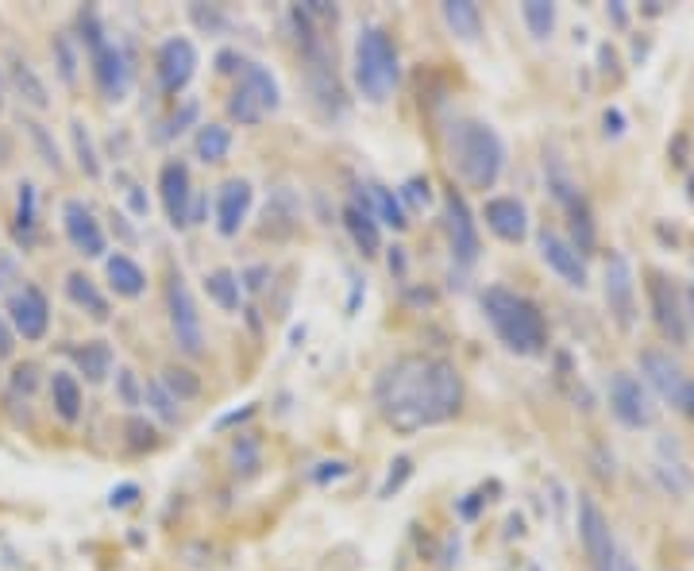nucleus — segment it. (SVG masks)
Listing matches in <instances>:
<instances>
[{
	"mask_svg": "<svg viewBox=\"0 0 694 571\" xmlns=\"http://www.w3.org/2000/svg\"><path fill=\"white\" fill-rule=\"evenodd\" d=\"M375 402L398 433L444 425L463 410V375L444 355H401L375 382Z\"/></svg>",
	"mask_w": 694,
	"mask_h": 571,
	"instance_id": "obj_1",
	"label": "nucleus"
},
{
	"mask_svg": "<svg viewBox=\"0 0 694 571\" xmlns=\"http://www.w3.org/2000/svg\"><path fill=\"white\" fill-rule=\"evenodd\" d=\"M451 167L471 190H494L505 167V143L490 124L482 120H456L448 132Z\"/></svg>",
	"mask_w": 694,
	"mask_h": 571,
	"instance_id": "obj_2",
	"label": "nucleus"
},
{
	"mask_svg": "<svg viewBox=\"0 0 694 571\" xmlns=\"http://www.w3.org/2000/svg\"><path fill=\"white\" fill-rule=\"evenodd\" d=\"M482 313L494 324L497 340L517 355H540L548 347V324H544L540 309L529 298L513 294L505 286H490L482 294Z\"/></svg>",
	"mask_w": 694,
	"mask_h": 571,
	"instance_id": "obj_3",
	"label": "nucleus"
},
{
	"mask_svg": "<svg viewBox=\"0 0 694 571\" xmlns=\"http://www.w3.org/2000/svg\"><path fill=\"white\" fill-rule=\"evenodd\" d=\"M289 28H294V39H297V51H301V62H305V86L312 93V101L320 104V112L328 116H340L343 112V89L335 81V66H332V54L324 39L312 28V16L305 8H289Z\"/></svg>",
	"mask_w": 694,
	"mask_h": 571,
	"instance_id": "obj_4",
	"label": "nucleus"
},
{
	"mask_svg": "<svg viewBox=\"0 0 694 571\" xmlns=\"http://www.w3.org/2000/svg\"><path fill=\"white\" fill-rule=\"evenodd\" d=\"M401 81L398 46L382 28H363L355 39V86L367 101H390Z\"/></svg>",
	"mask_w": 694,
	"mask_h": 571,
	"instance_id": "obj_5",
	"label": "nucleus"
},
{
	"mask_svg": "<svg viewBox=\"0 0 694 571\" xmlns=\"http://www.w3.org/2000/svg\"><path fill=\"white\" fill-rule=\"evenodd\" d=\"M166 317H170L174 344H178L185 355H201L205 352V324H201V313H197L190 286H185V278L178 271L166 278Z\"/></svg>",
	"mask_w": 694,
	"mask_h": 571,
	"instance_id": "obj_6",
	"label": "nucleus"
},
{
	"mask_svg": "<svg viewBox=\"0 0 694 571\" xmlns=\"http://www.w3.org/2000/svg\"><path fill=\"white\" fill-rule=\"evenodd\" d=\"M578 537H583L590 567H594V571H613L617 544H613L609 518L601 514V506L594 502V498H586V494H578Z\"/></svg>",
	"mask_w": 694,
	"mask_h": 571,
	"instance_id": "obj_7",
	"label": "nucleus"
},
{
	"mask_svg": "<svg viewBox=\"0 0 694 571\" xmlns=\"http://www.w3.org/2000/svg\"><path fill=\"white\" fill-rule=\"evenodd\" d=\"M609 410L625 428H648L656 421L652 394H648L644 382L629 375V371H617V375L609 379Z\"/></svg>",
	"mask_w": 694,
	"mask_h": 571,
	"instance_id": "obj_8",
	"label": "nucleus"
},
{
	"mask_svg": "<svg viewBox=\"0 0 694 571\" xmlns=\"http://www.w3.org/2000/svg\"><path fill=\"white\" fill-rule=\"evenodd\" d=\"M8 317L16 336H23L28 344L43 340L46 329H51V306H46V294L39 286H20L16 294L8 298Z\"/></svg>",
	"mask_w": 694,
	"mask_h": 571,
	"instance_id": "obj_9",
	"label": "nucleus"
},
{
	"mask_svg": "<svg viewBox=\"0 0 694 571\" xmlns=\"http://www.w3.org/2000/svg\"><path fill=\"white\" fill-rule=\"evenodd\" d=\"M93 58V81H97L104 101H124L127 89H132V62H127L120 43H101Z\"/></svg>",
	"mask_w": 694,
	"mask_h": 571,
	"instance_id": "obj_10",
	"label": "nucleus"
},
{
	"mask_svg": "<svg viewBox=\"0 0 694 571\" xmlns=\"http://www.w3.org/2000/svg\"><path fill=\"white\" fill-rule=\"evenodd\" d=\"M444 228H448V243H451V255L463 263V266H471L474 259H479V228H474V216H471V208L467 201L456 193V190H448L444 193Z\"/></svg>",
	"mask_w": 694,
	"mask_h": 571,
	"instance_id": "obj_11",
	"label": "nucleus"
},
{
	"mask_svg": "<svg viewBox=\"0 0 694 571\" xmlns=\"http://www.w3.org/2000/svg\"><path fill=\"white\" fill-rule=\"evenodd\" d=\"M606 301L609 313L621 329H633L636 321V282H633V266L621 251L606 255Z\"/></svg>",
	"mask_w": 694,
	"mask_h": 571,
	"instance_id": "obj_12",
	"label": "nucleus"
},
{
	"mask_svg": "<svg viewBox=\"0 0 694 571\" xmlns=\"http://www.w3.org/2000/svg\"><path fill=\"white\" fill-rule=\"evenodd\" d=\"M648 301H652V321L656 329L667 336L671 344H687V313H682V298L664 274L648 278Z\"/></svg>",
	"mask_w": 694,
	"mask_h": 571,
	"instance_id": "obj_13",
	"label": "nucleus"
},
{
	"mask_svg": "<svg viewBox=\"0 0 694 571\" xmlns=\"http://www.w3.org/2000/svg\"><path fill=\"white\" fill-rule=\"evenodd\" d=\"M537 248H540V259L552 266L555 274L563 278L567 286H575V290H583L590 278H586V259L578 255V248L571 240H563L560 232H552V228H540L537 232Z\"/></svg>",
	"mask_w": 694,
	"mask_h": 571,
	"instance_id": "obj_14",
	"label": "nucleus"
},
{
	"mask_svg": "<svg viewBox=\"0 0 694 571\" xmlns=\"http://www.w3.org/2000/svg\"><path fill=\"white\" fill-rule=\"evenodd\" d=\"M158 190H162V208L174 228H190L193 220V190H190V167L185 162H166L158 174Z\"/></svg>",
	"mask_w": 694,
	"mask_h": 571,
	"instance_id": "obj_15",
	"label": "nucleus"
},
{
	"mask_svg": "<svg viewBox=\"0 0 694 571\" xmlns=\"http://www.w3.org/2000/svg\"><path fill=\"white\" fill-rule=\"evenodd\" d=\"M62 228H66V240L74 243V251H81L85 259H101L104 255V232L93 216V208L77 197H69L62 205Z\"/></svg>",
	"mask_w": 694,
	"mask_h": 571,
	"instance_id": "obj_16",
	"label": "nucleus"
},
{
	"mask_svg": "<svg viewBox=\"0 0 694 571\" xmlns=\"http://www.w3.org/2000/svg\"><path fill=\"white\" fill-rule=\"evenodd\" d=\"M155 69H158V86L166 93H182L185 86L193 81L197 74V51L190 39H166L158 46V58H155Z\"/></svg>",
	"mask_w": 694,
	"mask_h": 571,
	"instance_id": "obj_17",
	"label": "nucleus"
},
{
	"mask_svg": "<svg viewBox=\"0 0 694 571\" xmlns=\"http://www.w3.org/2000/svg\"><path fill=\"white\" fill-rule=\"evenodd\" d=\"M641 371H644L648 387H652L659 398L671 402V405H682V394H687V375H682V367L671 359V352L648 347V352H641Z\"/></svg>",
	"mask_w": 694,
	"mask_h": 571,
	"instance_id": "obj_18",
	"label": "nucleus"
},
{
	"mask_svg": "<svg viewBox=\"0 0 694 571\" xmlns=\"http://www.w3.org/2000/svg\"><path fill=\"white\" fill-rule=\"evenodd\" d=\"M251 182L247 178H228L216 190V232L220 236H236L243 220L251 213Z\"/></svg>",
	"mask_w": 694,
	"mask_h": 571,
	"instance_id": "obj_19",
	"label": "nucleus"
},
{
	"mask_svg": "<svg viewBox=\"0 0 694 571\" xmlns=\"http://www.w3.org/2000/svg\"><path fill=\"white\" fill-rule=\"evenodd\" d=\"M482 216H486V228L505 243H520L529 236V208L517 197H490L482 205Z\"/></svg>",
	"mask_w": 694,
	"mask_h": 571,
	"instance_id": "obj_20",
	"label": "nucleus"
},
{
	"mask_svg": "<svg viewBox=\"0 0 694 571\" xmlns=\"http://www.w3.org/2000/svg\"><path fill=\"white\" fill-rule=\"evenodd\" d=\"M297 220H301V205H297V193L289 185H278L270 193V201L262 208V236L270 240H286L297 232Z\"/></svg>",
	"mask_w": 694,
	"mask_h": 571,
	"instance_id": "obj_21",
	"label": "nucleus"
},
{
	"mask_svg": "<svg viewBox=\"0 0 694 571\" xmlns=\"http://www.w3.org/2000/svg\"><path fill=\"white\" fill-rule=\"evenodd\" d=\"M8 77H12V89L23 97V104H31V109H51V93H46V81L35 74V66L28 62V58H20V54H12L8 58Z\"/></svg>",
	"mask_w": 694,
	"mask_h": 571,
	"instance_id": "obj_22",
	"label": "nucleus"
},
{
	"mask_svg": "<svg viewBox=\"0 0 694 571\" xmlns=\"http://www.w3.org/2000/svg\"><path fill=\"white\" fill-rule=\"evenodd\" d=\"M104 274H109L112 294H120V298H139L147 290V274L139 271V263L127 259V255H109V259H104Z\"/></svg>",
	"mask_w": 694,
	"mask_h": 571,
	"instance_id": "obj_23",
	"label": "nucleus"
},
{
	"mask_svg": "<svg viewBox=\"0 0 694 571\" xmlns=\"http://www.w3.org/2000/svg\"><path fill=\"white\" fill-rule=\"evenodd\" d=\"M343 228H347V236H351V243L363 255H378V248H382V236H378V220L367 213L363 205H347L343 208Z\"/></svg>",
	"mask_w": 694,
	"mask_h": 571,
	"instance_id": "obj_24",
	"label": "nucleus"
},
{
	"mask_svg": "<svg viewBox=\"0 0 694 571\" xmlns=\"http://www.w3.org/2000/svg\"><path fill=\"white\" fill-rule=\"evenodd\" d=\"M239 86L247 89L254 101H259L262 112H274L278 104H282V89H278V77H274L266 66H259V62H243V81H239Z\"/></svg>",
	"mask_w": 694,
	"mask_h": 571,
	"instance_id": "obj_25",
	"label": "nucleus"
},
{
	"mask_svg": "<svg viewBox=\"0 0 694 571\" xmlns=\"http://www.w3.org/2000/svg\"><path fill=\"white\" fill-rule=\"evenodd\" d=\"M444 23H448V31L456 35V39L463 43H474L482 35V16H479V4H471V0H448L444 8Z\"/></svg>",
	"mask_w": 694,
	"mask_h": 571,
	"instance_id": "obj_26",
	"label": "nucleus"
},
{
	"mask_svg": "<svg viewBox=\"0 0 694 571\" xmlns=\"http://www.w3.org/2000/svg\"><path fill=\"white\" fill-rule=\"evenodd\" d=\"M363 208H367V213L375 216V220H382V224H390L393 232H401L405 224H409V220H405V213H401V201L386 190V185H378V182H370V185H367Z\"/></svg>",
	"mask_w": 694,
	"mask_h": 571,
	"instance_id": "obj_27",
	"label": "nucleus"
},
{
	"mask_svg": "<svg viewBox=\"0 0 694 571\" xmlns=\"http://www.w3.org/2000/svg\"><path fill=\"white\" fill-rule=\"evenodd\" d=\"M66 298L74 301V306L89 309L97 321H104V317H109V301L101 298V290H97V282H93L89 274H81V271H69V274H66Z\"/></svg>",
	"mask_w": 694,
	"mask_h": 571,
	"instance_id": "obj_28",
	"label": "nucleus"
},
{
	"mask_svg": "<svg viewBox=\"0 0 694 571\" xmlns=\"http://www.w3.org/2000/svg\"><path fill=\"white\" fill-rule=\"evenodd\" d=\"M51 402L62 421H77L81 417V387L69 371H54L51 375Z\"/></svg>",
	"mask_w": 694,
	"mask_h": 571,
	"instance_id": "obj_29",
	"label": "nucleus"
},
{
	"mask_svg": "<svg viewBox=\"0 0 694 571\" xmlns=\"http://www.w3.org/2000/svg\"><path fill=\"white\" fill-rule=\"evenodd\" d=\"M74 359H77V371L85 375V382H93V387L112 375V347L104 340H89L85 347H77Z\"/></svg>",
	"mask_w": 694,
	"mask_h": 571,
	"instance_id": "obj_30",
	"label": "nucleus"
},
{
	"mask_svg": "<svg viewBox=\"0 0 694 571\" xmlns=\"http://www.w3.org/2000/svg\"><path fill=\"white\" fill-rule=\"evenodd\" d=\"M193 151L201 162H224L231 151V132L224 124H201L197 127V139H193Z\"/></svg>",
	"mask_w": 694,
	"mask_h": 571,
	"instance_id": "obj_31",
	"label": "nucleus"
},
{
	"mask_svg": "<svg viewBox=\"0 0 694 571\" xmlns=\"http://www.w3.org/2000/svg\"><path fill=\"white\" fill-rule=\"evenodd\" d=\"M205 290H208V298H213L220 309H228V313L239 309V274L236 271H228V266L208 271L205 274Z\"/></svg>",
	"mask_w": 694,
	"mask_h": 571,
	"instance_id": "obj_32",
	"label": "nucleus"
},
{
	"mask_svg": "<svg viewBox=\"0 0 694 571\" xmlns=\"http://www.w3.org/2000/svg\"><path fill=\"white\" fill-rule=\"evenodd\" d=\"M69 143H74V155H77V167L85 178H101V159H97V147H93V135L89 127L81 120H69Z\"/></svg>",
	"mask_w": 694,
	"mask_h": 571,
	"instance_id": "obj_33",
	"label": "nucleus"
},
{
	"mask_svg": "<svg viewBox=\"0 0 694 571\" xmlns=\"http://www.w3.org/2000/svg\"><path fill=\"white\" fill-rule=\"evenodd\" d=\"M51 51H54V66H58V77L66 81V86H77V46H74V35H54L51 39Z\"/></svg>",
	"mask_w": 694,
	"mask_h": 571,
	"instance_id": "obj_34",
	"label": "nucleus"
},
{
	"mask_svg": "<svg viewBox=\"0 0 694 571\" xmlns=\"http://www.w3.org/2000/svg\"><path fill=\"white\" fill-rule=\"evenodd\" d=\"M520 16H525L532 39H548L555 31V4H548V0H525V4H520Z\"/></svg>",
	"mask_w": 694,
	"mask_h": 571,
	"instance_id": "obj_35",
	"label": "nucleus"
},
{
	"mask_svg": "<svg viewBox=\"0 0 694 571\" xmlns=\"http://www.w3.org/2000/svg\"><path fill=\"white\" fill-rule=\"evenodd\" d=\"M158 382H162V387H166L178 402L197 398V394H201V379H197L190 367H166V371L158 375Z\"/></svg>",
	"mask_w": 694,
	"mask_h": 571,
	"instance_id": "obj_36",
	"label": "nucleus"
},
{
	"mask_svg": "<svg viewBox=\"0 0 694 571\" xmlns=\"http://www.w3.org/2000/svg\"><path fill=\"white\" fill-rule=\"evenodd\" d=\"M143 398H147V405H150V410H155V413H158L166 425H174V421H178V398H174V394H170L166 387H162L158 379H147V387H143Z\"/></svg>",
	"mask_w": 694,
	"mask_h": 571,
	"instance_id": "obj_37",
	"label": "nucleus"
},
{
	"mask_svg": "<svg viewBox=\"0 0 694 571\" xmlns=\"http://www.w3.org/2000/svg\"><path fill=\"white\" fill-rule=\"evenodd\" d=\"M228 116H231V120H239L243 127H254V124H259L262 120V109H259V101H254L251 97V93L247 89H236V93H231V97H228Z\"/></svg>",
	"mask_w": 694,
	"mask_h": 571,
	"instance_id": "obj_38",
	"label": "nucleus"
},
{
	"mask_svg": "<svg viewBox=\"0 0 694 571\" xmlns=\"http://www.w3.org/2000/svg\"><path fill=\"white\" fill-rule=\"evenodd\" d=\"M228 460H231V471L236 475H254V468H259V445H254L251 436H236Z\"/></svg>",
	"mask_w": 694,
	"mask_h": 571,
	"instance_id": "obj_39",
	"label": "nucleus"
},
{
	"mask_svg": "<svg viewBox=\"0 0 694 571\" xmlns=\"http://www.w3.org/2000/svg\"><path fill=\"white\" fill-rule=\"evenodd\" d=\"M16 232L23 240L35 236V185L23 182L20 185V205H16Z\"/></svg>",
	"mask_w": 694,
	"mask_h": 571,
	"instance_id": "obj_40",
	"label": "nucleus"
},
{
	"mask_svg": "<svg viewBox=\"0 0 694 571\" xmlns=\"http://www.w3.org/2000/svg\"><path fill=\"white\" fill-rule=\"evenodd\" d=\"M401 201L409 205V213H424L432 205V182L428 178H409L401 185Z\"/></svg>",
	"mask_w": 694,
	"mask_h": 571,
	"instance_id": "obj_41",
	"label": "nucleus"
},
{
	"mask_svg": "<svg viewBox=\"0 0 694 571\" xmlns=\"http://www.w3.org/2000/svg\"><path fill=\"white\" fill-rule=\"evenodd\" d=\"M23 127H28V132H31V139H35V147H39V155H43V162H46V167L62 170V159H58V147H54V139L46 135V127H43L39 120H23Z\"/></svg>",
	"mask_w": 694,
	"mask_h": 571,
	"instance_id": "obj_42",
	"label": "nucleus"
},
{
	"mask_svg": "<svg viewBox=\"0 0 694 571\" xmlns=\"http://www.w3.org/2000/svg\"><path fill=\"white\" fill-rule=\"evenodd\" d=\"M413 475V460L409 456H398L390 463V475H386V483L378 486V498H390V494H398L401 486H405V479Z\"/></svg>",
	"mask_w": 694,
	"mask_h": 571,
	"instance_id": "obj_43",
	"label": "nucleus"
},
{
	"mask_svg": "<svg viewBox=\"0 0 694 571\" xmlns=\"http://www.w3.org/2000/svg\"><path fill=\"white\" fill-rule=\"evenodd\" d=\"M127 436H132V448H135V452H143V448H155V445H158L155 425H147L143 417H127Z\"/></svg>",
	"mask_w": 694,
	"mask_h": 571,
	"instance_id": "obj_44",
	"label": "nucleus"
},
{
	"mask_svg": "<svg viewBox=\"0 0 694 571\" xmlns=\"http://www.w3.org/2000/svg\"><path fill=\"white\" fill-rule=\"evenodd\" d=\"M77 28H81V39H85L89 54L97 51L101 43H109V39H104V31H101V20H97V12H93V8H85V12H81V16H77Z\"/></svg>",
	"mask_w": 694,
	"mask_h": 571,
	"instance_id": "obj_45",
	"label": "nucleus"
},
{
	"mask_svg": "<svg viewBox=\"0 0 694 571\" xmlns=\"http://www.w3.org/2000/svg\"><path fill=\"white\" fill-rule=\"evenodd\" d=\"M266 282H270V266H247L239 274V290H251V294H262Z\"/></svg>",
	"mask_w": 694,
	"mask_h": 571,
	"instance_id": "obj_46",
	"label": "nucleus"
},
{
	"mask_svg": "<svg viewBox=\"0 0 694 571\" xmlns=\"http://www.w3.org/2000/svg\"><path fill=\"white\" fill-rule=\"evenodd\" d=\"M116 387H120V398H124V405H139L143 402V394H139V382H135V371H120L116 375Z\"/></svg>",
	"mask_w": 694,
	"mask_h": 571,
	"instance_id": "obj_47",
	"label": "nucleus"
},
{
	"mask_svg": "<svg viewBox=\"0 0 694 571\" xmlns=\"http://www.w3.org/2000/svg\"><path fill=\"white\" fill-rule=\"evenodd\" d=\"M193 120H197V101H185V104H182V112L166 124V132H162V139H170V135L185 132V124H193Z\"/></svg>",
	"mask_w": 694,
	"mask_h": 571,
	"instance_id": "obj_48",
	"label": "nucleus"
},
{
	"mask_svg": "<svg viewBox=\"0 0 694 571\" xmlns=\"http://www.w3.org/2000/svg\"><path fill=\"white\" fill-rule=\"evenodd\" d=\"M35 375H39V371H35V363H20L16 371H12V390L31 394V390H35V382H39Z\"/></svg>",
	"mask_w": 694,
	"mask_h": 571,
	"instance_id": "obj_49",
	"label": "nucleus"
},
{
	"mask_svg": "<svg viewBox=\"0 0 694 571\" xmlns=\"http://www.w3.org/2000/svg\"><path fill=\"white\" fill-rule=\"evenodd\" d=\"M190 16H193L197 28H205V31H208V28H228V20L220 16V12H213V8L205 12V4H193V8H190Z\"/></svg>",
	"mask_w": 694,
	"mask_h": 571,
	"instance_id": "obj_50",
	"label": "nucleus"
},
{
	"mask_svg": "<svg viewBox=\"0 0 694 571\" xmlns=\"http://www.w3.org/2000/svg\"><path fill=\"white\" fill-rule=\"evenodd\" d=\"M601 124H606L601 132H606L609 139H617V135L625 132V116H621V109H609L606 116H601Z\"/></svg>",
	"mask_w": 694,
	"mask_h": 571,
	"instance_id": "obj_51",
	"label": "nucleus"
},
{
	"mask_svg": "<svg viewBox=\"0 0 694 571\" xmlns=\"http://www.w3.org/2000/svg\"><path fill=\"white\" fill-rule=\"evenodd\" d=\"M127 205H132L135 216H147V197H143V185H127Z\"/></svg>",
	"mask_w": 694,
	"mask_h": 571,
	"instance_id": "obj_52",
	"label": "nucleus"
},
{
	"mask_svg": "<svg viewBox=\"0 0 694 571\" xmlns=\"http://www.w3.org/2000/svg\"><path fill=\"white\" fill-rule=\"evenodd\" d=\"M12 352H16V336H12L8 321H0V363H4V359H12Z\"/></svg>",
	"mask_w": 694,
	"mask_h": 571,
	"instance_id": "obj_53",
	"label": "nucleus"
},
{
	"mask_svg": "<svg viewBox=\"0 0 694 571\" xmlns=\"http://www.w3.org/2000/svg\"><path fill=\"white\" fill-rule=\"evenodd\" d=\"M135 494H139V486H132V483H127V486H120V491H112V498H109V502H112V506H127Z\"/></svg>",
	"mask_w": 694,
	"mask_h": 571,
	"instance_id": "obj_54",
	"label": "nucleus"
},
{
	"mask_svg": "<svg viewBox=\"0 0 694 571\" xmlns=\"http://www.w3.org/2000/svg\"><path fill=\"white\" fill-rule=\"evenodd\" d=\"M216 62H220V66H216V69H220V74H231V69H239V66H243V62H239V58H236V54H231V51H224V54H216Z\"/></svg>",
	"mask_w": 694,
	"mask_h": 571,
	"instance_id": "obj_55",
	"label": "nucleus"
},
{
	"mask_svg": "<svg viewBox=\"0 0 694 571\" xmlns=\"http://www.w3.org/2000/svg\"><path fill=\"white\" fill-rule=\"evenodd\" d=\"M598 58H601V69H606V74H617V54H613V46H601Z\"/></svg>",
	"mask_w": 694,
	"mask_h": 571,
	"instance_id": "obj_56",
	"label": "nucleus"
},
{
	"mask_svg": "<svg viewBox=\"0 0 694 571\" xmlns=\"http://www.w3.org/2000/svg\"><path fill=\"white\" fill-rule=\"evenodd\" d=\"M679 410H682V413H687L690 421H694V379L687 382V394H682V405H679Z\"/></svg>",
	"mask_w": 694,
	"mask_h": 571,
	"instance_id": "obj_57",
	"label": "nucleus"
},
{
	"mask_svg": "<svg viewBox=\"0 0 694 571\" xmlns=\"http://www.w3.org/2000/svg\"><path fill=\"white\" fill-rule=\"evenodd\" d=\"M251 413H254V405H243V410H239V413H228V417H220V421H216V425H220V428H224V425H231V421H243V417H251Z\"/></svg>",
	"mask_w": 694,
	"mask_h": 571,
	"instance_id": "obj_58",
	"label": "nucleus"
},
{
	"mask_svg": "<svg viewBox=\"0 0 694 571\" xmlns=\"http://www.w3.org/2000/svg\"><path fill=\"white\" fill-rule=\"evenodd\" d=\"M613 571H636L633 556H629V552H617V560H613Z\"/></svg>",
	"mask_w": 694,
	"mask_h": 571,
	"instance_id": "obj_59",
	"label": "nucleus"
},
{
	"mask_svg": "<svg viewBox=\"0 0 694 571\" xmlns=\"http://www.w3.org/2000/svg\"><path fill=\"white\" fill-rule=\"evenodd\" d=\"M606 12H609V20L617 23V28H625V20H629V16H625V8H621V4H609Z\"/></svg>",
	"mask_w": 694,
	"mask_h": 571,
	"instance_id": "obj_60",
	"label": "nucleus"
},
{
	"mask_svg": "<svg viewBox=\"0 0 694 571\" xmlns=\"http://www.w3.org/2000/svg\"><path fill=\"white\" fill-rule=\"evenodd\" d=\"M682 313H687V321L694 324V286L687 290V309H682Z\"/></svg>",
	"mask_w": 694,
	"mask_h": 571,
	"instance_id": "obj_61",
	"label": "nucleus"
},
{
	"mask_svg": "<svg viewBox=\"0 0 694 571\" xmlns=\"http://www.w3.org/2000/svg\"><path fill=\"white\" fill-rule=\"evenodd\" d=\"M0 104H4V101H0Z\"/></svg>",
	"mask_w": 694,
	"mask_h": 571,
	"instance_id": "obj_62",
	"label": "nucleus"
}]
</instances>
